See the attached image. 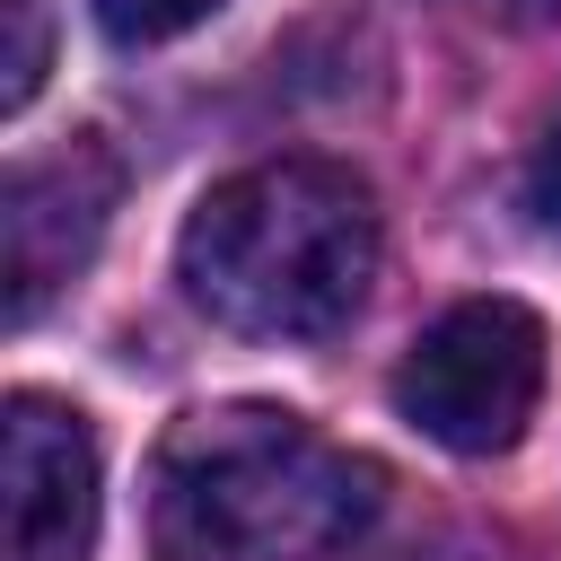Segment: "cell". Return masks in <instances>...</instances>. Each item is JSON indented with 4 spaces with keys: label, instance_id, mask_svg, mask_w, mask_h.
Segmentation results:
<instances>
[{
    "label": "cell",
    "instance_id": "6",
    "mask_svg": "<svg viewBox=\"0 0 561 561\" xmlns=\"http://www.w3.org/2000/svg\"><path fill=\"white\" fill-rule=\"evenodd\" d=\"M44 61H53L44 0H0V105H9V114H26V105H35Z\"/></svg>",
    "mask_w": 561,
    "mask_h": 561
},
{
    "label": "cell",
    "instance_id": "1",
    "mask_svg": "<svg viewBox=\"0 0 561 561\" xmlns=\"http://www.w3.org/2000/svg\"><path fill=\"white\" fill-rule=\"evenodd\" d=\"M386 473L280 403H202L149 456L158 561H316L351 543Z\"/></svg>",
    "mask_w": 561,
    "mask_h": 561
},
{
    "label": "cell",
    "instance_id": "5",
    "mask_svg": "<svg viewBox=\"0 0 561 561\" xmlns=\"http://www.w3.org/2000/svg\"><path fill=\"white\" fill-rule=\"evenodd\" d=\"M114 149L105 140H70L53 158L9 167L0 184V307L9 324H26L61 280L88 272L105 219H114Z\"/></svg>",
    "mask_w": 561,
    "mask_h": 561
},
{
    "label": "cell",
    "instance_id": "9",
    "mask_svg": "<svg viewBox=\"0 0 561 561\" xmlns=\"http://www.w3.org/2000/svg\"><path fill=\"white\" fill-rule=\"evenodd\" d=\"M526 9H543V0H526Z\"/></svg>",
    "mask_w": 561,
    "mask_h": 561
},
{
    "label": "cell",
    "instance_id": "2",
    "mask_svg": "<svg viewBox=\"0 0 561 561\" xmlns=\"http://www.w3.org/2000/svg\"><path fill=\"white\" fill-rule=\"evenodd\" d=\"M175 280L245 342L333 333L377 280V193L333 158H263L193 202Z\"/></svg>",
    "mask_w": 561,
    "mask_h": 561
},
{
    "label": "cell",
    "instance_id": "3",
    "mask_svg": "<svg viewBox=\"0 0 561 561\" xmlns=\"http://www.w3.org/2000/svg\"><path fill=\"white\" fill-rule=\"evenodd\" d=\"M543 316L526 298H456L394 368V412L447 456H508L543 403Z\"/></svg>",
    "mask_w": 561,
    "mask_h": 561
},
{
    "label": "cell",
    "instance_id": "8",
    "mask_svg": "<svg viewBox=\"0 0 561 561\" xmlns=\"http://www.w3.org/2000/svg\"><path fill=\"white\" fill-rule=\"evenodd\" d=\"M526 202H535L543 228H561V105L543 114V131H535V149H526Z\"/></svg>",
    "mask_w": 561,
    "mask_h": 561
},
{
    "label": "cell",
    "instance_id": "4",
    "mask_svg": "<svg viewBox=\"0 0 561 561\" xmlns=\"http://www.w3.org/2000/svg\"><path fill=\"white\" fill-rule=\"evenodd\" d=\"M96 482L88 412L18 386L0 403V561H88L105 508Z\"/></svg>",
    "mask_w": 561,
    "mask_h": 561
},
{
    "label": "cell",
    "instance_id": "7",
    "mask_svg": "<svg viewBox=\"0 0 561 561\" xmlns=\"http://www.w3.org/2000/svg\"><path fill=\"white\" fill-rule=\"evenodd\" d=\"M88 9H96V26H105L114 44H167V35L202 26V18L228 9V0H88Z\"/></svg>",
    "mask_w": 561,
    "mask_h": 561
}]
</instances>
